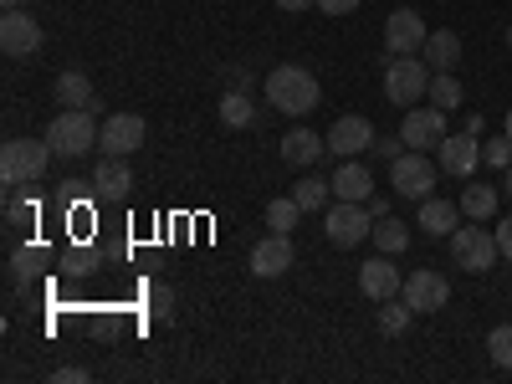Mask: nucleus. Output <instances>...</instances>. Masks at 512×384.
I'll return each instance as SVG.
<instances>
[{
  "instance_id": "c9c22d12",
  "label": "nucleus",
  "mask_w": 512,
  "mask_h": 384,
  "mask_svg": "<svg viewBox=\"0 0 512 384\" xmlns=\"http://www.w3.org/2000/svg\"><path fill=\"white\" fill-rule=\"evenodd\" d=\"M318 11H323V16H354L359 0H318Z\"/></svg>"
},
{
  "instance_id": "72a5a7b5",
  "label": "nucleus",
  "mask_w": 512,
  "mask_h": 384,
  "mask_svg": "<svg viewBox=\"0 0 512 384\" xmlns=\"http://www.w3.org/2000/svg\"><path fill=\"white\" fill-rule=\"evenodd\" d=\"M93 267H98V256H93V246H77V251L67 256V272H72V277H88Z\"/></svg>"
},
{
  "instance_id": "f704fd0d",
  "label": "nucleus",
  "mask_w": 512,
  "mask_h": 384,
  "mask_svg": "<svg viewBox=\"0 0 512 384\" xmlns=\"http://www.w3.org/2000/svg\"><path fill=\"white\" fill-rule=\"evenodd\" d=\"M169 308H175V292L154 287V292H149V313H154V318H169Z\"/></svg>"
},
{
  "instance_id": "f3484780",
  "label": "nucleus",
  "mask_w": 512,
  "mask_h": 384,
  "mask_svg": "<svg viewBox=\"0 0 512 384\" xmlns=\"http://www.w3.org/2000/svg\"><path fill=\"white\" fill-rule=\"evenodd\" d=\"M292 262H297V256H292V236H282V231H272L267 241L251 246V272L256 277H282Z\"/></svg>"
},
{
  "instance_id": "dca6fc26",
  "label": "nucleus",
  "mask_w": 512,
  "mask_h": 384,
  "mask_svg": "<svg viewBox=\"0 0 512 384\" xmlns=\"http://www.w3.org/2000/svg\"><path fill=\"white\" fill-rule=\"evenodd\" d=\"M359 292L369 297V303H390V297H400V267L379 251L374 262L359 267Z\"/></svg>"
},
{
  "instance_id": "4be33fe9",
  "label": "nucleus",
  "mask_w": 512,
  "mask_h": 384,
  "mask_svg": "<svg viewBox=\"0 0 512 384\" xmlns=\"http://www.w3.org/2000/svg\"><path fill=\"white\" fill-rule=\"evenodd\" d=\"M497 185H487V180H472V185H466L461 190V216L466 221H492L497 216Z\"/></svg>"
},
{
  "instance_id": "f257e3e1",
  "label": "nucleus",
  "mask_w": 512,
  "mask_h": 384,
  "mask_svg": "<svg viewBox=\"0 0 512 384\" xmlns=\"http://www.w3.org/2000/svg\"><path fill=\"white\" fill-rule=\"evenodd\" d=\"M267 103H272L277 113H287V118H303V113H313V108L323 103V93H318V77H313L308 67H297V62L272 67V72H267Z\"/></svg>"
},
{
  "instance_id": "2f4dec72",
  "label": "nucleus",
  "mask_w": 512,
  "mask_h": 384,
  "mask_svg": "<svg viewBox=\"0 0 512 384\" xmlns=\"http://www.w3.org/2000/svg\"><path fill=\"white\" fill-rule=\"evenodd\" d=\"M482 164H492L497 175H502V169L512 164V139H507V134H502V139H487V144H482Z\"/></svg>"
},
{
  "instance_id": "7c9ffc66",
  "label": "nucleus",
  "mask_w": 512,
  "mask_h": 384,
  "mask_svg": "<svg viewBox=\"0 0 512 384\" xmlns=\"http://www.w3.org/2000/svg\"><path fill=\"white\" fill-rule=\"evenodd\" d=\"M487 354H492L497 369H512V323H497L487 333Z\"/></svg>"
},
{
  "instance_id": "58836bf2",
  "label": "nucleus",
  "mask_w": 512,
  "mask_h": 384,
  "mask_svg": "<svg viewBox=\"0 0 512 384\" xmlns=\"http://www.w3.org/2000/svg\"><path fill=\"white\" fill-rule=\"evenodd\" d=\"M52 384H88V369H57Z\"/></svg>"
},
{
  "instance_id": "7ed1b4c3",
  "label": "nucleus",
  "mask_w": 512,
  "mask_h": 384,
  "mask_svg": "<svg viewBox=\"0 0 512 384\" xmlns=\"http://www.w3.org/2000/svg\"><path fill=\"white\" fill-rule=\"evenodd\" d=\"M47 159H57L47 134H41V139H6V149H0V180H6V190L31 185V180H41Z\"/></svg>"
},
{
  "instance_id": "a19ab883",
  "label": "nucleus",
  "mask_w": 512,
  "mask_h": 384,
  "mask_svg": "<svg viewBox=\"0 0 512 384\" xmlns=\"http://www.w3.org/2000/svg\"><path fill=\"white\" fill-rule=\"evenodd\" d=\"M369 216H374V221L390 216V200H384V195H369Z\"/></svg>"
},
{
  "instance_id": "37998d69",
  "label": "nucleus",
  "mask_w": 512,
  "mask_h": 384,
  "mask_svg": "<svg viewBox=\"0 0 512 384\" xmlns=\"http://www.w3.org/2000/svg\"><path fill=\"white\" fill-rule=\"evenodd\" d=\"M0 6H6V11H21V0H0Z\"/></svg>"
},
{
  "instance_id": "2eb2a0df",
  "label": "nucleus",
  "mask_w": 512,
  "mask_h": 384,
  "mask_svg": "<svg viewBox=\"0 0 512 384\" xmlns=\"http://www.w3.org/2000/svg\"><path fill=\"white\" fill-rule=\"evenodd\" d=\"M277 154H282V164H292V169H308V164H318L323 154H328V134L318 139L313 128H287V134L277 139Z\"/></svg>"
},
{
  "instance_id": "c85d7f7f",
  "label": "nucleus",
  "mask_w": 512,
  "mask_h": 384,
  "mask_svg": "<svg viewBox=\"0 0 512 384\" xmlns=\"http://www.w3.org/2000/svg\"><path fill=\"white\" fill-rule=\"evenodd\" d=\"M297 216H303V205H297L292 195H277V200L267 205V226H272V231H282V236H292Z\"/></svg>"
},
{
  "instance_id": "412c9836",
  "label": "nucleus",
  "mask_w": 512,
  "mask_h": 384,
  "mask_svg": "<svg viewBox=\"0 0 512 384\" xmlns=\"http://www.w3.org/2000/svg\"><path fill=\"white\" fill-rule=\"evenodd\" d=\"M333 195H338V200H364V205H369V195H374V175H369L359 159H344V169L333 175Z\"/></svg>"
},
{
  "instance_id": "b1692460",
  "label": "nucleus",
  "mask_w": 512,
  "mask_h": 384,
  "mask_svg": "<svg viewBox=\"0 0 512 384\" xmlns=\"http://www.w3.org/2000/svg\"><path fill=\"white\" fill-rule=\"evenodd\" d=\"M369 241H374L384 256H400V251L410 246V226H405V221H395V216H379V221H374V231H369Z\"/></svg>"
},
{
  "instance_id": "6ab92c4d",
  "label": "nucleus",
  "mask_w": 512,
  "mask_h": 384,
  "mask_svg": "<svg viewBox=\"0 0 512 384\" xmlns=\"http://www.w3.org/2000/svg\"><path fill=\"white\" fill-rule=\"evenodd\" d=\"M415 221H420L425 236H436V241H441V236H451V231L461 226V200H456V205H451V200H436V195H431V200H420V216H415Z\"/></svg>"
},
{
  "instance_id": "20e7f679",
  "label": "nucleus",
  "mask_w": 512,
  "mask_h": 384,
  "mask_svg": "<svg viewBox=\"0 0 512 384\" xmlns=\"http://www.w3.org/2000/svg\"><path fill=\"white\" fill-rule=\"evenodd\" d=\"M497 256H502V251H497V231H482V221L451 231V262H456L461 272L482 277V272L497 267Z\"/></svg>"
},
{
  "instance_id": "1a4fd4ad",
  "label": "nucleus",
  "mask_w": 512,
  "mask_h": 384,
  "mask_svg": "<svg viewBox=\"0 0 512 384\" xmlns=\"http://www.w3.org/2000/svg\"><path fill=\"white\" fill-rule=\"evenodd\" d=\"M425 21H420V11H410V6H395L390 11V21H384V52L390 57H415L420 47H425Z\"/></svg>"
},
{
  "instance_id": "c03bdc74",
  "label": "nucleus",
  "mask_w": 512,
  "mask_h": 384,
  "mask_svg": "<svg viewBox=\"0 0 512 384\" xmlns=\"http://www.w3.org/2000/svg\"><path fill=\"white\" fill-rule=\"evenodd\" d=\"M502 134H507V139H512V108H507V128H502Z\"/></svg>"
},
{
  "instance_id": "5701e85b",
  "label": "nucleus",
  "mask_w": 512,
  "mask_h": 384,
  "mask_svg": "<svg viewBox=\"0 0 512 384\" xmlns=\"http://www.w3.org/2000/svg\"><path fill=\"white\" fill-rule=\"evenodd\" d=\"M57 103H62V108H98L88 72H62V77H57Z\"/></svg>"
},
{
  "instance_id": "a211bd4d",
  "label": "nucleus",
  "mask_w": 512,
  "mask_h": 384,
  "mask_svg": "<svg viewBox=\"0 0 512 384\" xmlns=\"http://www.w3.org/2000/svg\"><path fill=\"white\" fill-rule=\"evenodd\" d=\"M93 190H98V200H128L134 195V169H128V159L103 154V164L93 169Z\"/></svg>"
},
{
  "instance_id": "79ce46f5",
  "label": "nucleus",
  "mask_w": 512,
  "mask_h": 384,
  "mask_svg": "<svg viewBox=\"0 0 512 384\" xmlns=\"http://www.w3.org/2000/svg\"><path fill=\"white\" fill-rule=\"evenodd\" d=\"M502 195H512V164L502 169Z\"/></svg>"
},
{
  "instance_id": "a18cd8bd",
  "label": "nucleus",
  "mask_w": 512,
  "mask_h": 384,
  "mask_svg": "<svg viewBox=\"0 0 512 384\" xmlns=\"http://www.w3.org/2000/svg\"><path fill=\"white\" fill-rule=\"evenodd\" d=\"M507 52H512V26H507Z\"/></svg>"
},
{
  "instance_id": "ddd939ff",
  "label": "nucleus",
  "mask_w": 512,
  "mask_h": 384,
  "mask_svg": "<svg viewBox=\"0 0 512 384\" xmlns=\"http://www.w3.org/2000/svg\"><path fill=\"white\" fill-rule=\"evenodd\" d=\"M0 52L6 57H36L41 52V21L31 11H6L0 16Z\"/></svg>"
},
{
  "instance_id": "6e6552de",
  "label": "nucleus",
  "mask_w": 512,
  "mask_h": 384,
  "mask_svg": "<svg viewBox=\"0 0 512 384\" xmlns=\"http://www.w3.org/2000/svg\"><path fill=\"white\" fill-rule=\"evenodd\" d=\"M451 134L446 128V108H410L405 113V123H400V144L405 149H420V154H431V149H441V139Z\"/></svg>"
},
{
  "instance_id": "423d86ee",
  "label": "nucleus",
  "mask_w": 512,
  "mask_h": 384,
  "mask_svg": "<svg viewBox=\"0 0 512 384\" xmlns=\"http://www.w3.org/2000/svg\"><path fill=\"white\" fill-rule=\"evenodd\" d=\"M436 180H441V175H436V164L425 159L420 149H410V154H400V159L390 164V185H395L400 200H415V205H420V200H431V195H436Z\"/></svg>"
},
{
  "instance_id": "e433bc0d",
  "label": "nucleus",
  "mask_w": 512,
  "mask_h": 384,
  "mask_svg": "<svg viewBox=\"0 0 512 384\" xmlns=\"http://www.w3.org/2000/svg\"><path fill=\"white\" fill-rule=\"evenodd\" d=\"M497 251H502V262H512V221L497 226Z\"/></svg>"
},
{
  "instance_id": "c756f323",
  "label": "nucleus",
  "mask_w": 512,
  "mask_h": 384,
  "mask_svg": "<svg viewBox=\"0 0 512 384\" xmlns=\"http://www.w3.org/2000/svg\"><path fill=\"white\" fill-rule=\"evenodd\" d=\"M21 190H26V185L6 190V226H31V221H36V200L21 195Z\"/></svg>"
},
{
  "instance_id": "cd10ccee",
  "label": "nucleus",
  "mask_w": 512,
  "mask_h": 384,
  "mask_svg": "<svg viewBox=\"0 0 512 384\" xmlns=\"http://www.w3.org/2000/svg\"><path fill=\"white\" fill-rule=\"evenodd\" d=\"M292 200L303 205V210H323L333 200V180H297L292 185Z\"/></svg>"
},
{
  "instance_id": "9d476101",
  "label": "nucleus",
  "mask_w": 512,
  "mask_h": 384,
  "mask_svg": "<svg viewBox=\"0 0 512 384\" xmlns=\"http://www.w3.org/2000/svg\"><path fill=\"white\" fill-rule=\"evenodd\" d=\"M400 297H405V303H410L415 313H441V308L451 303V282H446L441 272H431V267H420V272H410V277H405Z\"/></svg>"
},
{
  "instance_id": "a878e982",
  "label": "nucleus",
  "mask_w": 512,
  "mask_h": 384,
  "mask_svg": "<svg viewBox=\"0 0 512 384\" xmlns=\"http://www.w3.org/2000/svg\"><path fill=\"white\" fill-rule=\"evenodd\" d=\"M251 118H256V103L246 98V88H231V93L221 98V123H226V128H246Z\"/></svg>"
},
{
  "instance_id": "473e14b6",
  "label": "nucleus",
  "mask_w": 512,
  "mask_h": 384,
  "mask_svg": "<svg viewBox=\"0 0 512 384\" xmlns=\"http://www.w3.org/2000/svg\"><path fill=\"white\" fill-rule=\"evenodd\" d=\"M36 262H41V251H31V246L11 251V282H26V277H36Z\"/></svg>"
},
{
  "instance_id": "4468645a",
  "label": "nucleus",
  "mask_w": 512,
  "mask_h": 384,
  "mask_svg": "<svg viewBox=\"0 0 512 384\" xmlns=\"http://www.w3.org/2000/svg\"><path fill=\"white\" fill-rule=\"evenodd\" d=\"M477 164H482V139L477 134H466V128H461V134H446L441 139V169H446L451 180H472Z\"/></svg>"
},
{
  "instance_id": "bb28decb",
  "label": "nucleus",
  "mask_w": 512,
  "mask_h": 384,
  "mask_svg": "<svg viewBox=\"0 0 512 384\" xmlns=\"http://www.w3.org/2000/svg\"><path fill=\"white\" fill-rule=\"evenodd\" d=\"M410 318H415V308L405 303V297H400V303H395V297H390V303H379V333L400 338V333L410 328Z\"/></svg>"
},
{
  "instance_id": "4c0bfd02",
  "label": "nucleus",
  "mask_w": 512,
  "mask_h": 384,
  "mask_svg": "<svg viewBox=\"0 0 512 384\" xmlns=\"http://www.w3.org/2000/svg\"><path fill=\"white\" fill-rule=\"evenodd\" d=\"M277 11H287V16H303V11H318V0H277Z\"/></svg>"
},
{
  "instance_id": "9b49d317",
  "label": "nucleus",
  "mask_w": 512,
  "mask_h": 384,
  "mask_svg": "<svg viewBox=\"0 0 512 384\" xmlns=\"http://www.w3.org/2000/svg\"><path fill=\"white\" fill-rule=\"evenodd\" d=\"M374 123L364 118V113H344L333 128H328V154H338V159H359L364 149H374Z\"/></svg>"
},
{
  "instance_id": "ea45409f",
  "label": "nucleus",
  "mask_w": 512,
  "mask_h": 384,
  "mask_svg": "<svg viewBox=\"0 0 512 384\" xmlns=\"http://www.w3.org/2000/svg\"><path fill=\"white\" fill-rule=\"evenodd\" d=\"M374 154L395 164V159H400V144H395V139H374Z\"/></svg>"
},
{
  "instance_id": "39448f33",
  "label": "nucleus",
  "mask_w": 512,
  "mask_h": 384,
  "mask_svg": "<svg viewBox=\"0 0 512 384\" xmlns=\"http://www.w3.org/2000/svg\"><path fill=\"white\" fill-rule=\"evenodd\" d=\"M431 62L425 57H390V67H384V98H390L395 108H410L415 98H425V88H431Z\"/></svg>"
},
{
  "instance_id": "0eeeda50",
  "label": "nucleus",
  "mask_w": 512,
  "mask_h": 384,
  "mask_svg": "<svg viewBox=\"0 0 512 384\" xmlns=\"http://www.w3.org/2000/svg\"><path fill=\"white\" fill-rule=\"evenodd\" d=\"M323 231H328L333 246H359V241H369L374 216H369V205H364V200H338V205H328Z\"/></svg>"
},
{
  "instance_id": "aec40b11",
  "label": "nucleus",
  "mask_w": 512,
  "mask_h": 384,
  "mask_svg": "<svg viewBox=\"0 0 512 384\" xmlns=\"http://www.w3.org/2000/svg\"><path fill=\"white\" fill-rule=\"evenodd\" d=\"M420 57L431 62V72H456V62H461V36H456V31H431V36H425V47H420Z\"/></svg>"
},
{
  "instance_id": "393cba45",
  "label": "nucleus",
  "mask_w": 512,
  "mask_h": 384,
  "mask_svg": "<svg viewBox=\"0 0 512 384\" xmlns=\"http://www.w3.org/2000/svg\"><path fill=\"white\" fill-rule=\"evenodd\" d=\"M425 98H431L436 108H446V113H456L466 93H461V82H456V72H436V77H431V88H425Z\"/></svg>"
},
{
  "instance_id": "f03ea898",
  "label": "nucleus",
  "mask_w": 512,
  "mask_h": 384,
  "mask_svg": "<svg viewBox=\"0 0 512 384\" xmlns=\"http://www.w3.org/2000/svg\"><path fill=\"white\" fill-rule=\"evenodd\" d=\"M98 134H103V123L93 118V108H62V113L47 123V144H52L57 159L93 154V149H98Z\"/></svg>"
},
{
  "instance_id": "f8f14e48",
  "label": "nucleus",
  "mask_w": 512,
  "mask_h": 384,
  "mask_svg": "<svg viewBox=\"0 0 512 384\" xmlns=\"http://www.w3.org/2000/svg\"><path fill=\"white\" fill-rule=\"evenodd\" d=\"M98 149H103V154H113V159L139 154V149H144V118H139V113H113V118H103Z\"/></svg>"
}]
</instances>
